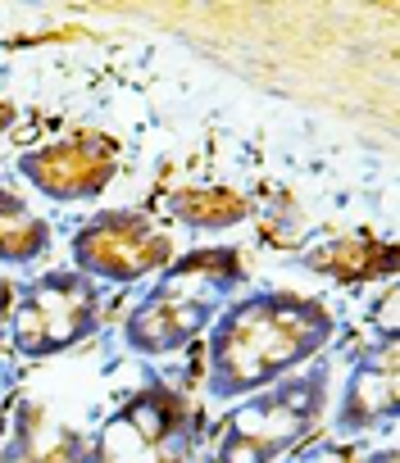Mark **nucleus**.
<instances>
[{"instance_id": "obj_1", "label": "nucleus", "mask_w": 400, "mask_h": 463, "mask_svg": "<svg viewBox=\"0 0 400 463\" xmlns=\"http://www.w3.org/2000/svg\"><path fill=\"white\" fill-rule=\"evenodd\" d=\"M332 341V314L310 296H246L214 318V382L219 400L260 395L296 364Z\"/></svg>"}, {"instance_id": "obj_2", "label": "nucleus", "mask_w": 400, "mask_h": 463, "mask_svg": "<svg viewBox=\"0 0 400 463\" xmlns=\"http://www.w3.org/2000/svg\"><path fill=\"white\" fill-rule=\"evenodd\" d=\"M73 260L69 269L82 273L87 282H114V287H132L141 278H159L177 255H173V237L137 209H110L96 213L91 222H82L73 232Z\"/></svg>"}, {"instance_id": "obj_3", "label": "nucleus", "mask_w": 400, "mask_h": 463, "mask_svg": "<svg viewBox=\"0 0 400 463\" xmlns=\"http://www.w3.org/2000/svg\"><path fill=\"white\" fill-rule=\"evenodd\" d=\"M114 173H119V146L100 132H78L69 141L37 146V150L19 155V177L55 204H78V200L105 195Z\"/></svg>"}, {"instance_id": "obj_4", "label": "nucleus", "mask_w": 400, "mask_h": 463, "mask_svg": "<svg viewBox=\"0 0 400 463\" xmlns=\"http://www.w3.org/2000/svg\"><path fill=\"white\" fill-rule=\"evenodd\" d=\"M224 309L219 305H200V300H164V296H146L132 318L123 323V341L137 350V354H177L186 350L205 327H214Z\"/></svg>"}, {"instance_id": "obj_5", "label": "nucleus", "mask_w": 400, "mask_h": 463, "mask_svg": "<svg viewBox=\"0 0 400 463\" xmlns=\"http://www.w3.org/2000/svg\"><path fill=\"white\" fill-rule=\"evenodd\" d=\"M51 222L14 191L0 186V269H33L51 255Z\"/></svg>"}, {"instance_id": "obj_6", "label": "nucleus", "mask_w": 400, "mask_h": 463, "mask_svg": "<svg viewBox=\"0 0 400 463\" xmlns=\"http://www.w3.org/2000/svg\"><path fill=\"white\" fill-rule=\"evenodd\" d=\"M400 404V373H377V368H355L341 395V431H368L373 422H391Z\"/></svg>"}, {"instance_id": "obj_7", "label": "nucleus", "mask_w": 400, "mask_h": 463, "mask_svg": "<svg viewBox=\"0 0 400 463\" xmlns=\"http://www.w3.org/2000/svg\"><path fill=\"white\" fill-rule=\"evenodd\" d=\"M168 213H173V222L195 227V232H224V227L246 222L251 200L228 186H177L168 195Z\"/></svg>"}, {"instance_id": "obj_8", "label": "nucleus", "mask_w": 400, "mask_h": 463, "mask_svg": "<svg viewBox=\"0 0 400 463\" xmlns=\"http://www.w3.org/2000/svg\"><path fill=\"white\" fill-rule=\"evenodd\" d=\"M310 269L332 273V278H341V282L368 278V273H373V246H368L364 237H355V241H332V246H323L319 255H310Z\"/></svg>"}, {"instance_id": "obj_9", "label": "nucleus", "mask_w": 400, "mask_h": 463, "mask_svg": "<svg viewBox=\"0 0 400 463\" xmlns=\"http://www.w3.org/2000/svg\"><path fill=\"white\" fill-rule=\"evenodd\" d=\"M150 445L137 436V427L119 413V418H110L105 427H100V436H96V449H91V463H132V458H141Z\"/></svg>"}, {"instance_id": "obj_10", "label": "nucleus", "mask_w": 400, "mask_h": 463, "mask_svg": "<svg viewBox=\"0 0 400 463\" xmlns=\"http://www.w3.org/2000/svg\"><path fill=\"white\" fill-rule=\"evenodd\" d=\"M219 463H273V454H269L264 445H255V440L228 436V440L219 445Z\"/></svg>"}, {"instance_id": "obj_11", "label": "nucleus", "mask_w": 400, "mask_h": 463, "mask_svg": "<svg viewBox=\"0 0 400 463\" xmlns=\"http://www.w3.org/2000/svg\"><path fill=\"white\" fill-rule=\"evenodd\" d=\"M373 323H377V332H382V336H395V332H400V327H395V291H386V296H382V305H377Z\"/></svg>"}, {"instance_id": "obj_12", "label": "nucleus", "mask_w": 400, "mask_h": 463, "mask_svg": "<svg viewBox=\"0 0 400 463\" xmlns=\"http://www.w3.org/2000/svg\"><path fill=\"white\" fill-rule=\"evenodd\" d=\"M14 296H19V291H14V282H10L5 273H0V323L10 318V309H14Z\"/></svg>"}, {"instance_id": "obj_13", "label": "nucleus", "mask_w": 400, "mask_h": 463, "mask_svg": "<svg viewBox=\"0 0 400 463\" xmlns=\"http://www.w3.org/2000/svg\"><path fill=\"white\" fill-rule=\"evenodd\" d=\"M14 114H19V109H14L10 100H0V137H5V132L14 128Z\"/></svg>"}]
</instances>
